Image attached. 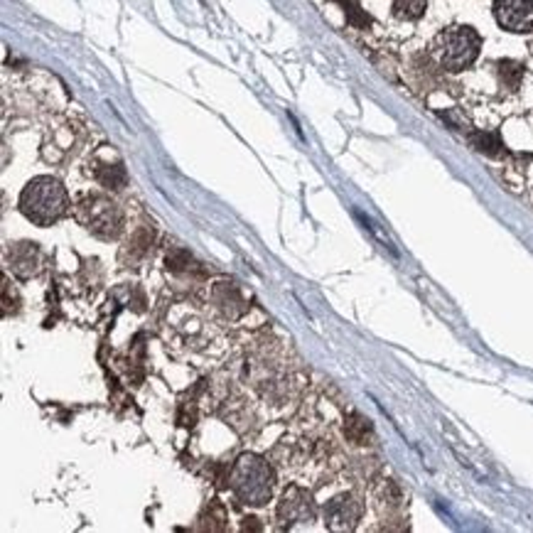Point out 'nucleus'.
Returning <instances> with one entry per match:
<instances>
[{"instance_id":"obj_1","label":"nucleus","mask_w":533,"mask_h":533,"mask_svg":"<svg viewBox=\"0 0 533 533\" xmlns=\"http://www.w3.org/2000/svg\"><path fill=\"white\" fill-rule=\"evenodd\" d=\"M69 197L67 189L52 177H37L25 187L23 197H20V209L30 221L39 224V226H49V224L59 221L67 214Z\"/></svg>"},{"instance_id":"obj_2","label":"nucleus","mask_w":533,"mask_h":533,"mask_svg":"<svg viewBox=\"0 0 533 533\" xmlns=\"http://www.w3.org/2000/svg\"><path fill=\"white\" fill-rule=\"evenodd\" d=\"M231 489L243 504L261 506L271 499L273 489V472L261 457L246 455L236 462L231 472Z\"/></svg>"},{"instance_id":"obj_3","label":"nucleus","mask_w":533,"mask_h":533,"mask_svg":"<svg viewBox=\"0 0 533 533\" xmlns=\"http://www.w3.org/2000/svg\"><path fill=\"white\" fill-rule=\"evenodd\" d=\"M482 47L480 34L472 27H450L435 39L437 62L447 72H462L477 59Z\"/></svg>"},{"instance_id":"obj_4","label":"nucleus","mask_w":533,"mask_h":533,"mask_svg":"<svg viewBox=\"0 0 533 533\" xmlns=\"http://www.w3.org/2000/svg\"><path fill=\"white\" fill-rule=\"evenodd\" d=\"M79 217H82L84 226L89 231H94L96 236L103 238H113L121 231L123 217L118 212V207L113 202L103 197H86L82 204H79Z\"/></svg>"},{"instance_id":"obj_5","label":"nucleus","mask_w":533,"mask_h":533,"mask_svg":"<svg viewBox=\"0 0 533 533\" xmlns=\"http://www.w3.org/2000/svg\"><path fill=\"white\" fill-rule=\"evenodd\" d=\"M494 18L509 32L533 30V0H496Z\"/></svg>"},{"instance_id":"obj_6","label":"nucleus","mask_w":533,"mask_h":533,"mask_svg":"<svg viewBox=\"0 0 533 533\" xmlns=\"http://www.w3.org/2000/svg\"><path fill=\"white\" fill-rule=\"evenodd\" d=\"M361 501L354 494H340L325 506V521L332 531H352L361 519Z\"/></svg>"},{"instance_id":"obj_7","label":"nucleus","mask_w":533,"mask_h":533,"mask_svg":"<svg viewBox=\"0 0 533 533\" xmlns=\"http://www.w3.org/2000/svg\"><path fill=\"white\" fill-rule=\"evenodd\" d=\"M278 516L285 521L288 526L293 524H307L315 516V504H312V496L307 494L300 487H290V489L283 494V501L278 506Z\"/></svg>"},{"instance_id":"obj_8","label":"nucleus","mask_w":533,"mask_h":533,"mask_svg":"<svg viewBox=\"0 0 533 533\" xmlns=\"http://www.w3.org/2000/svg\"><path fill=\"white\" fill-rule=\"evenodd\" d=\"M8 258H10V268H13L18 276L27 278V276H32V273L39 271L42 253H39L37 243H18V246L10 248Z\"/></svg>"},{"instance_id":"obj_9","label":"nucleus","mask_w":533,"mask_h":533,"mask_svg":"<svg viewBox=\"0 0 533 533\" xmlns=\"http://www.w3.org/2000/svg\"><path fill=\"white\" fill-rule=\"evenodd\" d=\"M94 177L108 189L126 187V179H128L126 170H123V165L118 160L116 162H96V167H94Z\"/></svg>"},{"instance_id":"obj_10","label":"nucleus","mask_w":533,"mask_h":533,"mask_svg":"<svg viewBox=\"0 0 533 533\" xmlns=\"http://www.w3.org/2000/svg\"><path fill=\"white\" fill-rule=\"evenodd\" d=\"M345 435L349 437L352 442H357V445H368L373 437V428L361 413H352L345 420Z\"/></svg>"},{"instance_id":"obj_11","label":"nucleus","mask_w":533,"mask_h":533,"mask_svg":"<svg viewBox=\"0 0 533 533\" xmlns=\"http://www.w3.org/2000/svg\"><path fill=\"white\" fill-rule=\"evenodd\" d=\"M470 143L477 148V150L484 153V155H489V158H499L501 153H504V146H501L499 136H494V133L475 131V133H470Z\"/></svg>"},{"instance_id":"obj_12","label":"nucleus","mask_w":533,"mask_h":533,"mask_svg":"<svg viewBox=\"0 0 533 533\" xmlns=\"http://www.w3.org/2000/svg\"><path fill=\"white\" fill-rule=\"evenodd\" d=\"M496 72H499V79L506 89H519L521 79H524V67L519 62H511V59H501L496 64Z\"/></svg>"},{"instance_id":"obj_13","label":"nucleus","mask_w":533,"mask_h":533,"mask_svg":"<svg viewBox=\"0 0 533 533\" xmlns=\"http://www.w3.org/2000/svg\"><path fill=\"white\" fill-rule=\"evenodd\" d=\"M425 8H428V0H393V13L403 20L423 18Z\"/></svg>"},{"instance_id":"obj_14","label":"nucleus","mask_w":533,"mask_h":533,"mask_svg":"<svg viewBox=\"0 0 533 533\" xmlns=\"http://www.w3.org/2000/svg\"><path fill=\"white\" fill-rule=\"evenodd\" d=\"M337 3L345 8V15H347V20H349L354 27H368L371 25V18H368L366 13H364L361 8L357 5V0H337Z\"/></svg>"}]
</instances>
